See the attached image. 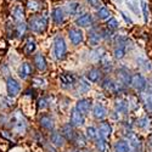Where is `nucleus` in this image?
Instances as JSON below:
<instances>
[{
  "instance_id": "72a5a7b5",
  "label": "nucleus",
  "mask_w": 152,
  "mask_h": 152,
  "mask_svg": "<svg viewBox=\"0 0 152 152\" xmlns=\"http://www.w3.org/2000/svg\"><path fill=\"white\" fill-rule=\"evenodd\" d=\"M106 56H107V53L105 51L104 48H95L93 51H91V57H93V60H94L95 62H97V63H100Z\"/></svg>"
},
{
  "instance_id": "7ed1b4c3",
  "label": "nucleus",
  "mask_w": 152,
  "mask_h": 152,
  "mask_svg": "<svg viewBox=\"0 0 152 152\" xmlns=\"http://www.w3.org/2000/svg\"><path fill=\"white\" fill-rule=\"evenodd\" d=\"M101 88H102V90H105L107 94H112V95H122L126 88L123 86L117 79H113L111 77H105L102 80L100 83Z\"/></svg>"
},
{
  "instance_id": "09e8293b",
  "label": "nucleus",
  "mask_w": 152,
  "mask_h": 152,
  "mask_svg": "<svg viewBox=\"0 0 152 152\" xmlns=\"http://www.w3.org/2000/svg\"><path fill=\"white\" fill-rule=\"evenodd\" d=\"M116 1H117V3H121V1H122V0H116Z\"/></svg>"
},
{
  "instance_id": "f704fd0d",
  "label": "nucleus",
  "mask_w": 152,
  "mask_h": 152,
  "mask_svg": "<svg viewBox=\"0 0 152 152\" xmlns=\"http://www.w3.org/2000/svg\"><path fill=\"white\" fill-rule=\"evenodd\" d=\"M135 125L136 128L141 129V130H147L151 125V119L147 117V116H144V117H140L135 121Z\"/></svg>"
},
{
  "instance_id": "2eb2a0df",
  "label": "nucleus",
  "mask_w": 152,
  "mask_h": 152,
  "mask_svg": "<svg viewBox=\"0 0 152 152\" xmlns=\"http://www.w3.org/2000/svg\"><path fill=\"white\" fill-rule=\"evenodd\" d=\"M68 38H69L72 45L78 46L84 40V34H83V32L79 27H74V28H71L68 31Z\"/></svg>"
},
{
  "instance_id": "a878e982",
  "label": "nucleus",
  "mask_w": 152,
  "mask_h": 152,
  "mask_svg": "<svg viewBox=\"0 0 152 152\" xmlns=\"http://www.w3.org/2000/svg\"><path fill=\"white\" fill-rule=\"evenodd\" d=\"M51 20L56 26H61L65 22V11L61 7H55L51 11Z\"/></svg>"
},
{
  "instance_id": "423d86ee",
  "label": "nucleus",
  "mask_w": 152,
  "mask_h": 152,
  "mask_svg": "<svg viewBox=\"0 0 152 152\" xmlns=\"http://www.w3.org/2000/svg\"><path fill=\"white\" fill-rule=\"evenodd\" d=\"M132 88L139 94H142L147 90L148 84H147V79L146 77L140 73V72H136L133 73V79H132Z\"/></svg>"
},
{
  "instance_id": "3c124183",
  "label": "nucleus",
  "mask_w": 152,
  "mask_h": 152,
  "mask_svg": "<svg viewBox=\"0 0 152 152\" xmlns=\"http://www.w3.org/2000/svg\"><path fill=\"white\" fill-rule=\"evenodd\" d=\"M82 152H90V151H82Z\"/></svg>"
},
{
  "instance_id": "aec40b11",
  "label": "nucleus",
  "mask_w": 152,
  "mask_h": 152,
  "mask_svg": "<svg viewBox=\"0 0 152 152\" xmlns=\"http://www.w3.org/2000/svg\"><path fill=\"white\" fill-rule=\"evenodd\" d=\"M33 66L39 72H45L48 69L46 58L42 53H37L33 55Z\"/></svg>"
},
{
  "instance_id": "de8ad7c7",
  "label": "nucleus",
  "mask_w": 152,
  "mask_h": 152,
  "mask_svg": "<svg viewBox=\"0 0 152 152\" xmlns=\"http://www.w3.org/2000/svg\"><path fill=\"white\" fill-rule=\"evenodd\" d=\"M147 144H148V146L152 148V133L148 135V137H147Z\"/></svg>"
},
{
  "instance_id": "1a4fd4ad",
  "label": "nucleus",
  "mask_w": 152,
  "mask_h": 152,
  "mask_svg": "<svg viewBox=\"0 0 152 152\" xmlns=\"http://www.w3.org/2000/svg\"><path fill=\"white\" fill-rule=\"evenodd\" d=\"M91 115L96 121L102 122L108 116V110L102 102H95L91 108Z\"/></svg>"
},
{
  "instance_id": "4c0bfd02",
  "label": "nucleus",
  "mask_w": 152,
  "mask_h": 152,
  "mask_svg": "<svg viewBox=\"0 0 152 152\" xmlns=\"http://www.w3.org/2000/svg\"><path fill=\"white\" fill-rule=\"evenodd\" d=\"M110 16H111V12H110V10H108L107 7H105V6H102L101 9H99V10L96 11V17H97L99 20H108V18H111Z\"/></svg>"
},
{
  "instance_id": "c9c22d12",
  "label": "nucleus",
  "mask_w": 152,
  "mask_h": 152,
  "mask_svg": "<svg viewBox=\"0 0 152 152\" xmlns=\"http://www.w3.org/2000/svg\"><path fill=\"white\" fill-rule=\"evenodd\" d=\"M85 136H86L88 140L95 141L96 139H97V136H99V130H97V128H96V126H93V125L88 126V128L85 129Z\"/></svg>"
},
{
  "instance_id": "603ef678",
  "label": "nucleus",
  "mask_w": 152,
  "mask_h": 152,
  "mask_svg": "<svg viewBox=\"0 0 152 152\" xmlns=\"http://www.w3.org/2000/svg\"><path fill=\"white\" fill-rule=\"evenodd\" d=\"M151 84H152V77H151Z\"/></svg>"
},
{
  "instance_id": "f3484780",
  "label": "nucleus",
  "mask_w": 152,
  "mask_h": 152,
  "mask_svg": "<svg viewBox=\"0 0 152 152\" xmlns=\"http://www.w3.org/2000/svg\"><path fill=\"white\" fill-rule=\"evenodd\" d=\"M69 123L74 128H79V126H82L85 123V116L75 108H72L69 113Z\"/></svg>"
},
{
  "instance_id": "6ab92c4d",
  "label": "nucleus",
  "mask_w": 152,
  "mask_h": 152,
  "mask_svg": "<svg viewBox=\"0 0 152 152\" xmlns=\"http://www.w3.org/2000/svg\"><path fill=\"white\" fill-rule=\"evenodd\" d=\"M130 111L129 101L123 97H119L115 101V112L117 115H128Z\"/></svg>"
},
{
  "instance_id": "7c9ffc66",
  "label": "nucleus",
  "mask_w": 152,
  "mask_h": 152,
  "mask_svg": "<svg viewBox=\"0 0 152 152\" xmlns=\"http://www.w3.org/2000/svg\"><path fill=\"white\" fill-rule=\"evenodd\" d=\"M95 144V148L97 152H108V140L102 136H97V139L94 141Z\"/></svg>"
},
{
  "instance_id": "f8f14e48",
  "label": "nucleus",
  "mask_w": 152,
  "mask_h": 152,
  "mask_svg": "<svg viewBox=\"0 0 152 152\" xmlns=\"http://www.w3.org/2000/svg\"><path fill=\"white\" fill-rule=\"evenodd\" d=\"M38 123H39V126L42 129L46 130V132H54L55 130V119L51 115H48V113H43L40 115L39 119H38Z\"/></svg>"
},
{
  "instance_id": "20e7f679",
  "label": "nucleus",
  "mask_w": 152,
  "mask_h": 152,
  "mask_svg": "<svg viewBox=\"0 0 152 152\" xmlns=\"http://www.w3.org/2000/svg\"><path fill=\"white\" fill-rule=\"evenodd\" d=\"M53 53H54V57L57 60V61H62L65 60L66 56H67V43L65 40V38L62 35L57 34L55 35L54 38V43H53Z\"/></svg>"
},
{
  "instance_id": "c85d7f7f",
  "label": "nucleus",
  "mask_w": 152,
  "mask_h": 152,
  "mask_svg": "<svg viewBox=\"0 0 152 152\" xmlns=\"http://www.w3.org/2000/svg\"><path fill=\"white\" fill-rule=\"evenodd\" d=\"M80 11H82V5L77 1H71L66 5V12L69 16L80 15Z\"/></svg>"
},
{
  "instance_id": "393cba45",
  "label": "nucleus",
  "mask_w": 152,
  "mask_h": 152,
  "mask_svg": "<svg viewBox=\"0 0 152 152\" xmlns=\"http://www.w3.org/2000/svg\"><path fill=\"white\" fill-rule=\"evenodd\" d=\"M90 88H91V84H90V82L86 78H79L78 79V83H77V85H75V93L77 94H79V95H84V94H86L88 91L90 90Z\"/></svg>"
},
{
  "instance_id": "79ce46f5",
  "label": "nucleus",
  "mask_w": 152,
  "mask_h": 152,
  "mask_svg": "<svg viewBox=\"0 0 152 152\" xmlns=\"http://www.w3.org/2000/svg\"><path fill=\"white\" fill-rule=\"evenodd\" d=\"M106 26H107V28H108V29H111V31H116V29H118V28H119V23H118V21H117L116 18L111 17V18H108V20H107Z\"/></svg>"
},
{
  "instance_id": "6e6552de",
  "label": "nucleus",
  "mask_w": 152,
  "mask_h": 152,
  "mask_svg": "<svg viewBox=\"0 0 152 152\" xmlns=\"http://www.w3.org/2000/svg\"><path fill=\"white\" fill-rule=\"evenodd\" d=\"M6 84V93L9 97H16L20 93H21V84L17 79H15L14 77H7L5 80Z\"/></svg>"
},
{
  "instance_id": "37998d69",
  "label": "nucleus",
  "mask_w": 152,
  "mask_h": 152,
  "mask_svg": "<svg viewBox=\"0 0 152 152\" xmlns=\"http://www.w3.org/2000/svg\"><path fill=\"white\" fill-rule=\"evenodd\" d=\"M32 85L35 88H44L46 85V80L42 77H35L32 79Z\"/></svg>"
},
{
  "instance_id": "c03bdc74",
  "label": "nucleus",
  "mask_w": 152,
  "mask_h": 152,
  "mask_svg": "<svg viewBox=\"0 0 152 152\" xmlns=\"http://www.w3.org/2000/svg\"><path fill=\"white\" fill-rule=\"evenodd\" d=\"M27 9L32 12H35V11H39L40 10V5L39 3L37 1V0H29L27 3Z\"/></svg>"
},
{
  "instance_id": "f03ea898",
  "label": "nucleus",
  "mask_w": 152,
  "mask_h": 152,
  "mask_svg": "<svg viewBox=\"0 0 152 152\" xmlns=\"http://www.w3.org/2000/svg\"><path fill=\"white\" fill-rule=\"evenodd\" d=\"M48 23H49V17L48 15H34L28 20V28L37 34H43L46 28H48Z\"/></svg>"
},
{
  "instance_id": "473e14b6",
  "label": "nucleus",
  "mask_w": 152,
  "mask_h": 152,
  "mask_svg": "<svg viewBox=\"0 0 152 152\" xmlns=\"http://www.w3.org/2000/svg\"><path fill=\"white\" fill-rule=\"evenodd\" d=\"M88 139H86V136H85V134H80V133H77V135H75V137H74V140H73V145L77 147V148H84V147H86V144H88Z\"/></svg>"
},
{
  "instance_id": "8fccbe9b",
  "label": "nucleus",
  "mask_w": 152,
  "mask_h": 152,
  "mask_svg": "<svg viewBox=\"0 0 152 152\" xmlns=\"http://www.w3.org/2000/svg\"><path fill=\"white\" fill-rule=\"evenodd\" d=\"M72 152H82V151H72Z\"/></svg>"
},
{
  "instance_id": "cd10ccee",
  "label": "nucleus",
  "mask_w": 152,
  "mask_h": 152,
  "mask_svg": "<svg viewBox=\"0 0 152 152\" xmlns=\"http://www.w3.org/2000/svg\"><path fill=\"white\" fill-rule=\"evenodd\" d=\"M12 18H14V21L16 23H20V22H23L24 20V9L22 5L17 4L14 6V9H12Z\"/></svg>"
},
{
  "instance_id": "2f4dec72",
  "label": "nucleus",
  "mask_w": 152,
  "mask_h": 152,
  "mask_svg": "<svg viewBox=\"0 0 152 152\" xmlns=\"http://www.w3.org/2000/svg\"><path fill=\"white\" fill-rule=\"evenodd\" d=\"M28 29H29L28 28V24H26L24 22L16 23V26H15V37L18 38V39H22V38L26 37Z\"/></svg>"
},
{
  "instance_id": "9d476101",
  "label": "nucleus",
  "mask_w": 152,
  "mask_h": 152,
  "mask_svg": "<svg viewBox=\"0 0 152 152\" xmlns=\"http://www.w3.org/2000/svg\"><path fill=\"white\" fill-rule=\"evenodd\" d=\"M105 72L102 71V68L101 67H91L86 71L85 73V78L89 80L90 83H101V80H102L105 78Z\"/></svg>"
},
{
  "instance_id": "5701e85b",
  "label": "nucleus",
  "mask_w": 152,
  "mask_h": 152,
  "mask_svg": "<svg viewBox=\"0 0 152 152\" xmlns=\"http://www.w3.org/2000/svg\"><path fill=\"white\" fill-rule=\"evenodd\" d=\"M97 130H99V135L102 136L105 139H108L112 136V132H113V128H112V124L110 122H106V121H102L99 126H97Z\"/></svg>"
},
{
  "instance_id": "49530a36",
  "label": "nucleus",
  "mask_w": 152,
  "mask_h": 152,
  "mask_svg": "<svg viewBox=\"0 0 152 152\" xmlns=\"http://www.w3.org/2000/svg\"><path fill=\"white\" fill-rule=\"evenodd\" d=\"M121 15H122V17H123V20L125 21V23H126V24H133V20H132L130 17H128V16H126V14H125V12L121 11Z\"/></svg>"
},
{
  "instance_id": "ea45409f",
  "label": "nucleus",
  "mask_w": 152,
  "mask_h": 152,
  "mask_svg": "<svg viewBox=\"0 0 152 152\" xmlns=\"http://www.w3.org/2000/svg\"><path fill=\"white\" fill-rule=\"evenodd\" d=\"M137 63H139V66H140V68H142L145 72H150V71H152V65H151V62L147 61L146 58L137 60Z\"/></svg>"
},
{
  "instance_id": "39448f33",
  "label": "nucleus",
  "mask_w": 152,
  "mask_h": 152,
  "mask_svg": "<svg viewBox=\"0 0 152 152\" xmlns=\"http://www.w3.org/2000/svg\"><path fill=\"white\" fill-rule=\"evenodd\" d=\"M78 79L79 78L73 72H62L58 75V83L62 89H66V90L75 88V85L78 83Z\"/></svg>"
},
{
  "instance_id": "ddd939ff",
  "label": "nucleus",
  "mask_w": 152,
  "mask_h": 152,
  "mask_svg": "<svg viewBox=\"0 0 152 152\" xmlns=\"http://www.w3.org/2000/svg\"><path fill=\"white\" fill-rule=\"evenodd\" d=\"M101 40H102V29H100L96 26H93L89 33H88V43L90 46L96 48Z\"/></svg>"
},
{
  "instance_id": "4be33fe9",
  "label": "nucleus",
  "mask_w": 152,
  "mask_h": 152,
  "mask_svg": "<svg viewBox=\"0 0 152 152\" xmlns=\"http://www.w3.org/2000/svg\"><path fill=\"white\" fill-rule=\"evenodd\" d=\"M66 139L61 134V132L54 130L50 133V144H51L54 147H63L66 145Z\"/></svg>"
},
{
  "instance_id": "0eeeda50",
  "label": "nucleus",
  "mask_w": 152,
  "mask_h": 152,
  "mask_svg": "<svg viewBox=\"0 0 152 152\" xmlns=\"http://www.w3.org/2000/svg\"><path fill=\"white\" fill-rule=\"evenodd\" d=\"M117 80L125 88L132 86V79H133V72L126 66H119L116 69Z\"/></svg>"
},
{
  "instance_id": "dca6fc26",
  "label": "nucleus",
  "mask_w": 152,
  "mask_h": 152,
  "mask_svg": "<svg viewBox=\"0 0 152 152\" xmlns=\"http://www.w3.org/2000/svg\"><path fill=\"white\" fill-rule=\"evenodd\" d=\"M75 24L79 28H88V27H93L94 24V17L91 14H88V12H84V14H80L77 20H75Z\"/></svg>"
},
{
  "instance_id": "9b49d317",
  "label": "nucleus",
  "mask_w": 152,
  "mask_h": 152,
  "mask_svg": "<svg viewBox=\"0 0 152 152\" xmlns=\"http://www.w3.org/2000/svg\"><path fill=\"white\" fill-rule=\"evenodd\" d=\"M93 105H94V102H93V100L90 97H80L77 102H75L74 108L77 111H79L80 113H83L84 116H86V115L90 113V111L93 108Z\"/></svg>"
},
{
  "instance_id": "a19ab883",
  "label": "nucleus",
  "mask_w": 152,
  "mask_h": 152,
  "mask_svg": "<svg viewBox=\"0 0 152 152\" xmlns=\"http://www.w3.org/2000/svg\"><path fill=\"white\" fill-rule=\"evenodd\" d=\"M140 5H141V10H142V16H144V21L145 23H147L148 21V5L146 0H140Z\"/></svg>"
},
{
  "instance_id": "a18cd8bd",
  "label": "nucleus",
  "mask_w": 152,
  "mask_h": 152,
  "mask_svg": "<svg viewBox=\"0 0 152 152\" xmlns=\"http://www.w3.org/2000/svg\"><path fill=\"white\" fill-rule=\"evenodd\" d=\"M86 3L89 4L93 9H96V10L102 7V3H101V0H86Z\"/></svg>"
},
{
  "instance_id": "b1692460",
  "label": "nucleus",
  "mask_w": 152,
  "mask_h": 152,
  "mask_svg": "<svg viewBox=\"0 0 152 152\" xmlns=\"http://www.w3.org/2000/svg\"><path fill=\"white\" fill-rule=\"evenodd\" d=\"M140 95H141V104L145 111L147 113H152V88L151 89L147 88V90Z\"/></svg>"
},
{
  "instance_id": "4468645a",
  "label": "nucleus",
  "mask_w": 152,
  "mask_h": 152,
  "mask_svg": "<svg viewBox=\"0 0 152 152\" xmlns=\"http://www.w3.org/2000/svg\"><path fill=\"white\" fill-rule=\"evenodd\" d=\"M124 139L129 142V145H130V147L133 150H139V148H141V146H142V140H141L140 135H139L137 133H135L134 130L125 132Z\"/></svg>"
},
{
  "instance_id": "a211bd4d",
  "label": "nucleus",
  "mask_w": 152,
  "mask_h": 152,
  "mask_svg": "<svg viewBox=\"0 0 152 152\" xmlns=\"http://www.w3.org/2000/svg\"><path fill=\"white\" fill-rule=\"evenodd\" d=\"M17 74L23 80L31 78L32 74H33V65L29 62H22L20 65V67L17 68Z\"/></svg>"
},
{
  "instance_id": "c756f323",
  "label": "nucleus",
  "mask_w": 152,
  "mask_h": 152,
  "mask_svg": "<svg viewBox=\"0 0 152 152\" xmlns=\"http://www.w3.org/2000/svg\"><path fill=\"white\" fill-rule=\"evenodd\" d=\"M35 50H37L35 40L33 39V38H28V39L26 40V43H24V45H23V53L27 56H32V55H34Z\"/></svg>"
},
{
  "instance_id": "bb28decb",
  "label": "nucleus",
  "mask_w": 152,
  "mask_h": 152,
  "mask_svg": "<svg viewBox=\"0 0 152 152\" xmlns=\"http://www.w3.org/2000/svg\"><path fill=\"white\" fill-rule=\"evenodd\" d=\"M132 147L125 139H118L113 145V152H130Z\"/></svg>"
},
{
  "instance_id": "412c9836",
  "label": "nucleus",
  "mask_w": 152,
  "mask_h": 152,
  "mask_svg": "<svg viewBox=\"0 0 152 152\" xmlns=\"http://www.w3.org/2000/svg\"><path fill=\"white\" fill-rule=\"evenodd\" d=\"M61 134L65 136V139L67 141L73 142L75 135H77V130H75V128L71 123H66L61 126Z\"/></svg>"
},
{
  "instance_id": "f257e3e1",
  "label": "nucleus",
  "mask_w": 152,
  "mask_h": 152,
  "mask_svg": "<svg viewBox=\"0 0 152 152\" xmlns=\"http://www.w3.org/2000/svg\"><path fill=\"white\" fill-rule=\"evenodd\" d=\"M10 128H11V132H14L15 134H18V135L27 133L28 121L20 110H16L12 112L11 118H10Z\"/></svg>"
},
{
  "instance_id": "58836bf2",
  "label": "nucleus",
  "mask_w": 152,
  "mask_h": 152,
  "mask_svg": "<svg viewBox=\"0 0 152 152\" xmlns=\"http://www.w3.org/2000/svg\"><path fill=\"white\" fill-rule=\"evenodd\" d=\"M49 106H50V101H49L48 96L39 97V100H38V108L39 110H46V108H49Z\"/></svg>"
},
{
  "instance_id": "e433bc0d",
  "label": "nucleus",
  "mask_w": 152,
  "mask_h": 152,
  "mask_svg": "<svg viewBox=\"0 0 152 152\" xmlns=\"http://www.w3.org/2000/svg\"><path fill=\"white\" fill-rule=\"evenodd\" d=\"M124 3L132 12L139 16L140 14V6H139V0H124Z\"/></svg>"
}]
</instances>
